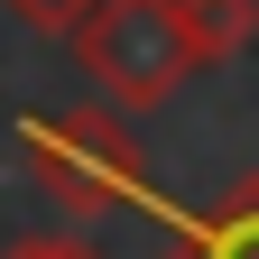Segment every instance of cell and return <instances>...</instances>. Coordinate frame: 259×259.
<instances>
[{"instance_id": "1", "label": "cell", "mask_w": 259, "mask_h": 259, "mask_svg": "<svg viewBox=\"0 0 259 259\" xmlns=\"http://www.w3.org/2000/svg\"><path fill=\"white\" fill-rule=\"evenodd\" d=\"M19 157L74 222H111L130 204H157L148 194V157H139V139L111 111H28L19 120Z\"/></svg>"}, {"instance_id": "6", "label": "cell", "mask_w": 259, "mask_h": 259, "mask_svg": "<svg viewBox=\"0 0 259 259\" xmlns=\"http://www.w3.org/2000/svg\"><path fill=\"white\" fill-rule=\"evenodd\" d=\"M10 259H111L102 241H83V232H47V241H19Z\"/></svg>"}, {"instance_id": "4", "label": "cell", "mask_w": 259, "mask_h": 259, "mask_svg": "<svg viewBox=\"0 0 259 259\" xmlns=\"http://www.w3.org/2000/svg\"><path fill=\"white\" fill-rule=\"evenodd\" d=\"M176 10H185V37H194L204 65H232L259 37V0H176Z\"/></svg>"}, {"instance_id": "3", "label": "cell", "mask_w": 259, "mask_h": 259, "mask_svg": "<svg viewBox=\"0 0 259 259\" xmlns=\"http://www.w3.org/2000/svg\"><path fill=\"white\" fill-rule=\"evenodd\" d=\"M176 259H259V176H241L222 204L176 222Z\"/></svg>"}, {"instance_id": "5", "label": "cell", "mask_w": 259, "mask_h": 259, "mask_svg": "<svg viewBox=\"0 0 259 259\" xmlns=\"http://www.w3.org/2000/svg\"><path fill=\"white\" fill-rule=\"evenodd\" d=\"M19 28H37V37H74V19L93 10V0H0Z\"/></svg>"}, {"instance_id": "2", "label": "cell", "mask_w": 259, "mask_h": 259, "mask_svg": "<svg viewBox=\"0 0 259 259\" xmlns=\"http://www.w3.org/2000/svg\"><path fill=\"white\" fill-rule=\"evenodd\" d=\"M74 56H83V74L102 83L111 111H157L167 93H185L204 74L176 0H93L74 19Z\"/></svg>"}]
</instances>
